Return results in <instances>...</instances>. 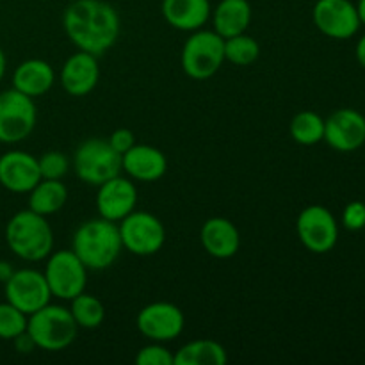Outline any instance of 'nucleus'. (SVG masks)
<instances>
[{
	"instance_id": "nucleus-5",
	"label": "nucleus",
	"mask_w": 365,
	"mask_h": 365,
	"mask_svg": "<svg viewBox=\"0 0 365 365\" xmlns=\"http://www.w3.org/2000/svg\"><path fill=\"white\" fill-rule=\"evenodd\" d=\"M73 170L82 182L98 187L121 173V155L107 139L91 138L77 146L73 155Z\"/></svg>"
},
{
	"instance_id": "nucleus-29",
	"label": "nucleus",
	"mask_w": 365,
	"mask_h": 365,
	"mask_svg": "<svg viewBox=\"0 0 365 365\" xmlns=\"http://www.w3.org/2000/svg\"><path fill=\"white\" fill-rule=\"evenodd\" d=\"M38 163L41 178H48V180H63V177L70 170V160L63 152L43 153Z\"/></svg>"
},
{
	"instance_id": "nucleus-25",
	"label": "nucleus",
	"mask_w": 365,
	"mask_h": 365,
	"mask_svg": "<svg viewBox=\"0 0 365 365\" xmlns=\"http://www.w3.org/2000/svg\"><path fill=\"white\" fill-rule=\"evenodd\" d=\"M70 312L78 328L96 330L98 327H102L103 319H106V307L96 296L88 294L84 291L70 299Z\"/></svg>"
},
{
	"instance_id": "nucleus-16",
	"label": "nucleus",
	"mask_w": 365,
	"mask_h": 365,
	"mask_svg": "<svg viewBox=\"0 0 365 365\" xmlns=\"http://www.w3.org/2000/svg\"><path fill=\"white\" fill-rule=\"evenodd\" d=\"M41 180L39 163L34 155L21 150H13L0 157V185L16 195L31 192Z\"/></svg>"
},
{
	"instance_id": "nucleus-10",
	"label": "nucleus",
	"mask_w": 365,
	"mask_h": 365,
	"mask_svg": "<svg viewBox=\"0 0 365 365\" xmlns=\"http://www.w3.org/2000/svg\"><path fill=\"white\" fill-rule=\"evenodd\" d=\"M296 232L302 245L317 255L331 252L339 241L337 220L323 205L305 207L296 220Z\"/></svg>"
},
{
	"instance_id": "nucleus-17",
	"label": "nucleus",
	"mask_w": 365,
	"mask_h": 365,
	"mask_svg": "<svg viewBox=\"0 0 365 365\" xmlns=\"http://www.w3.org/2000/svg\"><path fill=\"white\" fill-rule=\"evenodd\" d=\"M100 66L98 57L93 53L78 50L77 53L64 61L59 73V82L68 95L81 98L89 95L98 86Z\"/></svg>"
},
{
	"instance_id": "nucleus-28",
	"label": "nucleus",
	"mask_w": 365,
	"mask_h": 365,
	"mask_svg": "<svg viewBox=\"0 0 365 365\" xmlns=\"http://www.w3.org/2000/svg\"><path fill=\"white\" fill-rule=\"evenodd\" d=\"M27 314L21 312L9 302L0 303V339L2 341H13L18 335L27 331Z\"/></svg>"
},
{
	"instance_id": "nucleus-24",
	"label": "nucleus",
	"mask_w": 365,
	"mask_h": 365,
	"mask_svg": "<svg viewBox=\"0 0 365 365\" xmlns=\"http://www.w3.org/2000/svg\"><path fill=\"white\" fill-rule=\"evenodd\" d=\"M228 362L225 346L210 339H198L175 351V365H223Z\"/></svg>"
},
{
	"instance_id": "nucleus-12",
	"label": "nucleus",
	"mask_w": 365,
	"mask_h": 365,
	"mask_svg": "<svg viewBox=\"0 0 365 365\" xmlns=\"http://www.w3.org/2000/svg\"><path fill=\"white\" fill-rule=\"evenodd\" d=\"M6 299L20 309L21 312L31 316L38 312L52 299L45 274L36 269H18L6 282Z\"/></svg>"
},
{
	"instance_id": "nucleus-23",
	"label": "nucleus",
	"mask_w": 365,
	"mask_h": 365,
	"mask_svg": "<svg viewBox=\"0 0 365 365\" xmlns=\"http://www.w3.org/2000/svg\"><path fill=\"white\" fill-rule=\"evenodd\" d=\"M68 202V187L63 180L41 178L29 192V209L41 216L59 212Z\"/></svg>"
},
{
	"instance_id": "nucleus-3",
	"label": "nucleus",
	"mask_w": 365,
	"mask_h": 365,
	"mask_svg": "<svg viewBox=\"0 0 365 365\" xmlns=\"http://www.w3.org/2000/svg\"><path fill=\"white\" fill-rule=\"evenodd\" d=\"M6 242L18 259L39 262L53 252V230L46 216L25 209L7 221Z\"/></svg>"
},
{
	"instance_id": "nucleus-4",
	"label": "nucleus",
	"mask_w": 365,
	"mask_h": 365,
	"mask_svg": "<svg viewBox=\"0 0 365 365\" xmlns=\"http://www.w3.org/2000/svg\"><path fill=\"white\" fill-rule=\"evenodd\" d=\"M78 327L70 309L63 305H45L38 312L31 314L27 321V334L39 349L61 351L73 344Z\"/></svg>"
},
{
	"instance_id": "nucleus-9",
	"label": "nucleus",
	"mask_w": 365,
	"mask_h": 365,
	"mask_svg": "<svg viewBox=\"0 0 365 365\" xmlns=\"http://www.w3.org/2000/svg\"><path fill=\"white\" fill-rule=\"evenodd\" d=\"M121 245L138 257H152L160 252L166 242V228L163 221L145 210H134L118 223Z\"/></svg>"
},
{
	"instance_id": "nucleus-15",
	"label": "nucleus",
	"mask_w": 365,
	"mask_h": 365,
	"mask_svg": "<svg viewBox=\"0 0 365 365\" xmlns=\"http://www.w3.org/2000/svg\"><path fill=\"white\" fill-rule=\"evenodd\" d=\"M135 205H138V189L130 178L118 175L98 185L96 209H98L100 217L120 223L123 217L134 212Z\"/></svg>"
},
{
	"instance_id": "nucleus-19",
	"label": "nucleus",
	"mask_w": 365,
	"mask_h": 365,
	"mask_svg": "<svg viewBox=\"0 0 365 365\" xmlns=\"http://www.w3.org/2000/svg\"><path fill=\"white\" fill-rule=\"evenodd\" d=\"M203 250L210 257L220 260L232 259L241 248V234L237 227L227 217H210L203 223L200 232Z\"/></svg>"
},
{
	"instance_id": "nucleus-21",
	"label": "nucleus",
	"mask_w": 365,
	"mask_h": 365,
	"mask_svg": "<svg viewBox=\"0 0 365 365\" xmlns=\"http://www.w3.org/2000/svg\"><path fill=\"white\" fill-rule=\"evenodd\" d=\"M56 82L53 68L43 59H27L13 73V88L31 98L46 95Z\"/></svg>"
},
{
	"instance_id": "nucleus-11",
	"label": "nucleus",
	"mask_w": 365,
	"mask_h": 365,
	"mask_svg": "<svg viewBox=\"0 0 365 365\" xmlns=\"http://www.w3.org/2000/svg\"><path fill=\"white\" fill-rule=\"evenodd\" d=\"M138 330L150 342H166L180 337L185 327V317L177 305L170 302H153L143 307L138 314Z\"/></svg>"
},
{
	"instance_id": "nucleus-13",
	"label": "nucleus",
	"mask_w": 365,
	"mask_h": 365,
	"mask_svg": "<svg viewBox=\"0 0 365 365\" xmlns=\"http://www.w3.org/2000/svg\"><path fill=\"white\" fill-rule=\"evenodd\" d=\"M312 18L316 27L334 39L353 38L362 25L351 0H317Z\"/></svg>"
},
{
	"instance_id": "nucleus-33",
	"label": "nucleus",
	"mask_w": 365,
	"mask_h": 365,
	"mask_svg": "<svg viewBox=\"0 0 365 365\" xmlns=\"http://www.w3.org/2000/svg\"><path fill=\"white\" fill-rule=\"evenodd\" d=\"M13 342H14V348H16L18 353H31L38 348V346H36V342L32 341V337L27 334V331H24V334L18 335L16 339H13Z\"/></svg>"
},
{
	"instance_id": "nucleus-27",
	"label": "nucleus",
	"mask_w": 365,
	"mask_h": 365,
	"mask_svg": "<svg viewBox=\"0 0 365 365\" xmlns=\"http://www.w3.org/2000/svg\"><path fill=\"white\" fill-rule=\"evenodd\" d=\"M260 56V46L246 32L225 39V61L235 66H250Z\"/></svg>"
},
{
	"instance_id": "nucleus-36",
	"label": "nucleus",
	"mask_w": 365,
	"mask_h": 365,
	"mask_svg": "<svg viewBox=\"0 0 365 365\" xmlns=\"http://www.w3.org/2000/svg\"><path fill=\"white\" fill-rule=\"evenodd\" d=\"M355 6H356V13H359V18H360V24L365 25V0H359Z\"/></svg>"
},
{
	"instance_id": "nucleus-7",
	"label": "nucleus",
	"mask_w": 365,
	"mask_h": 365,
	"mask_svg": "<svg viewBox=\"0 0 365 365\" xmlns=\"http://www.w3.org/2000/svg\"><path fill=\"white\" fill-rule=\"evenodd\" d=\"M38 120L34 98L18 89L0 93V143L16 145L32 134Z\"/></svg>"
},
{
	"instance_id": "nucleus-6",
	"label": "nucleus",
	"mask_w": 365,
	"mask_h": 365,
	"mask_svg": "<svg viewBox=\"0 0 365 365\" xmlns=\"http://www.w3.org/2000/svg\"><path fill=\"white\" fill-rule=\"evenodd\" d=\"M180 59L187 77L210 78L225 63V39L216 31H195L184 43Z\"/></svg>"
},
{
	"instance_id": "nucleus-37",
	"label": "nucleus",
	"mask_w": 365,
	"mask_h": 365,
	"mask_svg": "<svg viewBox=\"0 0 365 365\" xmlns=\"http://www.w3.org/2000/svg\"><path fill=\"white\" fill-rule=\"evenodd\" d=\"M4 75H6V56H4L2 48H0V81L4 78Z\"/></svg>"
},
{
	"instance_id": "nucleus-20",
	"label": "nucleus",
	"mask_w": 365,
	"mask_h": 365,
	"mask_svg": "<svg viewBox=\"0 0 365 365\" xmlns=\"http://www.w3.org/2000/svg\"><path fill=\"white\" fill-rule=\"evenodd\" d=\"M160 11L168 25L184 32L203 29L212 14L210 0H163Z\"/></svg>"
},
{
	"instance_id": "nucleus-8",
	"label": "nucleus",
	"mask_w": 365,
	"mask_h": 365,
	"mask_svg": "<svg viewBox=\"0 0 365 365\" xmlns=\"http://www.w3.org/2000/svg\"><path fill=\"white\" fill-rule=\"evenodd\" d=\"M45 278L53 298L73 299L88 287V267L73 253V250H59L46 257Z\"/></svg>"
},
{
	"instance_id": "nucleus-34",
	"label": "nucleus",
	"mask_w": 365,
	"mask_h": 365,
	"mask_svg": "<svg viewBox=\"0 0 365 365\" xmlns=\"http://www.w3.org/2000/svg\"><path fill=\"white\" fill-rule=\"evenodd\" d=\"M13 273H14L13 266H11L9 262H6V260H0V282L6 284V282L13 277Z\"/></svg>"
},
{
	"instance_id": "nucleus-1",
	"label": "nucleus",
	"mask_w": 365,
	"mask_h": 365,
	"mask_svg": "<svg viewBox=\"0 0 365 365\" xmlns=\"http://www.w3.org/2000/svg\"><path fill=\"white\" fill-rule=\"evenodd\" d=\"M63 27L78 50L102 56L120 36V14L106 0H73L64 9Z\"/></svg>"
},
{
	"instance_id": "nucleus-35",
	"label": "nucleus",
	"mask_w": 365,
	"mask_h": 365,
	"mask_svg": "<svg viewBox=\"0 0 365 365\" xmlns=\"http://www.w3.org/2000/svg\"><path fill=\"white\" fill-rule=\"evenodd\" d=\"M356 59L365 68V34L360 38L359 45H356Z\"/></svg>"
},
{
	"instance_id": "nucleus-22",
	"label": "nucleus",
	"mask_w": 365,
	"mask_h": 365,
	"mask_svg": "<svg viewBox=\"0 0 365 365\" xmlns=\"http://www.w3.org/2000/svg\"><path fill=\"white\" fill-rule=\"evenodd\" d=\"M210 16H212L214 31L227 39L248 31L253 9L248 0H220Z\"/></svg>"
},
{
	"instance_id": "nucleus-31",
	"label": "nucleus",
	"mask_w": 365,
	"mask_h": 365,
	"mask_svg": "<svg viewBox=\"0 0 365 365\" xmlns=\"http://www.w3.org/2000/svg\"><path fill=\"white\" fill-rule=\"evenodd\" d=\"M342 225L348 230L359 232L365 228V203L364 202H351L346 205L342 212Z\"/></svg>"
},
{
	"instance_id": "nucleus-2",
	"label": "nucleus",
	"mask_w": 365,
	"mask_h": 365,
	"mask_svg": "<svg viewBox=\"0 0 365 365\" xmlns=\"http://www.w3.org/2000/svg\"><path fill=\"white\" fill-rule=\"evenodd\" d=\"M71 250L88 269H107L116 262L123 250L118 223L106 217L86 221L73 234Z\"/></svg>"
},
{
	"instance_id": "nucleus-18",
	"label": "nucleus",
	"mask_w": 365,
	"mask_h": 365,
	"mask_svg": "<svg viewBox=\"0 0 365 365\" xmlns=\"http://www.w3.org/2000/svg\"><path fill=\"white\" fill-rule=\"evenodd\" d=\"M121 170L138 182H155L166 175L168 159L152 145H134L121 155Z\"/></svg>"
},
{
	"instance_id": "nucleus-26",
	"label": "nucleus",
	"mask_w": 365,
	"mask_h": 365,
	"mask_svg": "<svg viewBox=\"0 0 365 365\" xmlns=\"http://www.w3.org/2000/svg\"><path fill=\"white\" fill-rule=\"evenodd\" d=\"M291 138L302 146H314L324 139V120L314 110H302L289 125Z\"/></svg>"
},
{
	"instance_id": "nucleus-32",
	"label": "nucleus",
	"mask_w": 365,
	"mask_h": 365,
	"mask_svg": "<svg viewBox=\"0 0 365 365\" xmlns=\"http://www.w3.org/2000/svg\"><path fill=\"white\" fill-rule=\"evenodd\" d=\"M107 141H109V145L113 146L120 155H123V153H127L128 150L135 145V135L134 132L128 130V128H118V130H114L113 134H110V138L107 139Z\"/></svg>"
},
{
	"instance_id": "nucleus-14",
	"label": "nucleus",
	"mask_w": 365,
	"mask_h": 365,
	"mask_svg": "<svg viewBox=\"0 0 365 365\" xmlns=\"http://www.w3.org/2000/svg\"><path fill=\"white\" fill-rule=\"evenodd\" d=\"M337 152H355L365 143V116L355 109H339L324 120V139Z\"/></svg>"
},
{
	"instance_id": "nucleus-30",
	"label": "nucleus",
	"mask_w": 365,
	"mask_h": 365,
	"mask_svg": "<svg viewBox=\"0 0 365 365\" xmlns=\"http://www.w3.org/2000/svg\"><path fill=\"white\" fill-rule=\"evenodd\" d=\"M138 365H175V353H171L163 342H150L135 355Z\"/></svg>"
}]
</instances>
